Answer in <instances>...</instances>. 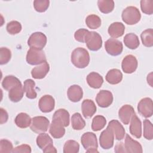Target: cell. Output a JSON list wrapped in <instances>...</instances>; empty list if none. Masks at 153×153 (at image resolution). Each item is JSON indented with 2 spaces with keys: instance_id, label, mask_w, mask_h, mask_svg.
Listing matches in <instances>:
<instances>
[{
  "instance_id": "obj_9",
  "label": "cell",
  "mask_w": 153,
  "mask_h": 153,
  "mask_svg": "<svg viewBox=\"0 0 153 153\" xmlns=\"http://www.w3.org/2000/svg\"><path fill=\"white\" fill-rule=\"evenodd\" d=\"M106 52L113 56L120 55L123 50V45L121 41L114 38L108 39L105 43Z\"/></svg>"
},
{
  "instance_id": "obj_37",
  "label": "cell",
  "mask_w": 153,
  "mask_h": 153,
  "mask_svg": "<svg viewBox=\"0 0 153 153\" xmlns=\"http://www.w3.org/2000/svg\"><path fill=\"white\" fill-rule=\"evenodd\" d=\"M79 149V143L74 140H69L66 141L63 146L64 153H78Z\"/></svg>"
},
{
  "instance_id": "obj_15",
  "label": "cell",
  "mask_w": 153,
  "mask_h": 153,
  "mask_svg": "<svg viewBox=\"0 0 153 153\" xmlns=\"http://www.w3.org/2000/svg\"><path fill=\"white\" fill-rule=\"evenodd\" d=\"M134 114V108L130 105H123L118 111L119 118L125 125H127L130 123L132 116Z\"/></svg>"
},
{
  "instance_id": "obj_44",
  "label": "cell",
  "mask_w": 153,
  "mask_h": 153,
  "mask_svg": "<svg viewBox=\"0 0 153 153\" xmlns=\"http://www.w3.org/2000/svg\"><path fill=\"white\" fill-rule=\"evenodd\" d=\"M13 146L12 143L7 139L0 140V152H12Z\"/></svg>"
},
{
  "instance_id": "obj_18",
  "label": "cell",
  "mask_w": 153,
  "mask_h": 153,
  "mask_svg": "<svg viewBox=\"0 0 153 153\" xmlns=\"http://www.w3.org/2000/svg\"><path fill=\"white\" fill-rule=\"evenodd\" d=\"M50 71V65L47 61L33 68L31 71L32 76L35 79L44 78Z\"/></svg>"
},
{
  "instance_id": "obj_19",
  "label": "cell",
  "mask_w": 153,
  "mask_h": 153,
  "mask_svg": "<svg viewBox=\"0 0 153 153\" xmlns=\"http://www.w3.org/2000/svg\"><path fill=\"white\" fill-rule=\"evenodd\" d=\"M130 132L136 138H140L142 136V123L138 117L134 114L130 120Z\"/></svg>"
},
{
  "instance_id": "obj_47",
  "label": "cell",
  "mask_w": 153,
  "mask_h": 153,
  "mask_svg": "<svg viewBox=\"0 0 153 153\" xmlns=\"http://www.w3.org/2000/svg\"><path fill=\"white\" fill-rule=\"evenodd\" d=\"M114 151L116 152H125L124 146V145L123 144V143L117 144L115 147Z\"/></svg>"
},
{
  "instance_id": "obj_32",
  "label": "cell",
  "mask_w": 153,
  "mask_h": 153,
  "mask_svg": "<svg viewBox=\"0 0 153 153\" xmlns=\"http://www.w3.org/2000/svg\"><path fill=\"white\" fill-rule=\"evenodd\" d=\"M71 125L73 129L75 130H81L85 126V122L81 117V115L78 112H76L72 115Z\"/></svg>"
},
{
  "instance_id": "obj_34",
  "label": "cell",
  "mask_w": 153,
  "mask_h": 153,
  "mask_svg": "<svg viewBox=\"0 0 153 153\" xmlns=\"http://www.w3.org/2000/svg\"><path fill=\"white\" fill-rule=\"evenodd\" d=\"M141 40L144 46L151 47L153 46V30L152 29H147L143 31L140 35Z\"/></svg>"
},
{
  "instance_id": "obj_11",
  "label": "cell",
  "mask_w": 153,
  "mask_h": 153,
  "mask_svg": "<svg viewBox=\"0 0 153 153\" xmlns=\"http://www.w3.org/2000/svg\"><path fill=\"white\" fill-rule=\"evenodd\" d=\"M137 65L138 62L137 59L131 54L126 56L121 62L122 70L126 74H132L135 72L137 69Z\"/></svg>"
},
{
  "instance_id": "obj_16",
  "label": "cell",
  "mask_w": 153,
  "mask_h": 153,
  "mask_svg": "<svg viewBox=\"0 0 153 153\" xmlns=\"http://www.w3.org/2000/svg\"><path fill=\"white\" fill-rule=\"evenodd\" d=\"M107 127L112 130L116 140H121L123 139H124L126 133L125 129L118 120H111L109 122Z\"/></svg>"
},
{
  "instance_id": "obj_35",
  "label": "cell",
  "mask_w": 153,
  "mask_h": 153,
  "mask_svg": "<svg viewBox=\"0 0 153 153\" xmlns=\"http://www.w3.org/2000/svg\"><path fill=\"white\" fill-rule=\"evenodd\" d=\"M101 19L96 14L88 15L85 19L87 26L91 29H96L101 26Z\"/></svg>"
},
{
  "instance_id": "obj_46",
  "label": "cell",
  "mask_w": 153,
  "mask_h": 153,
  "mask_svg": "<svg viewBox=\"0 0 153 153\" xmlns=\"http://www.w3.org/2000/svg\"><path fill=\"white\" fill-rule=\"evenodd\" d=\"M0 123L1 124H2L7 121L8 118V115L7 112L2 108H0Z\"/></svg>"
},
{
  "instance_id": "obj_7",
  "label": "cell",
  "mask_w": 153,
  "mask_h": 153,
  "mask_svg": "<svg viewBox=\"0 0 153 153\" xmlns=\"http://www.w3.org/2000/svg\"><path fill=\"white\" fill-rule=\"evenodd\" d=\"M85 43L90 50L94 51H97L102 46V37L97 32L89 31L87 35Z\"/></svg>"
},
{
  "instance_id": "obj_30",
  "label": "cell",
  "mask_w": 153,
  "mask_h": 153,
  "mask_svg": "<svg viewBox=\"0 0 153 153\" xmlns=\"http://www.w3.org/2000/svg\"><path fill=\"white\" fill-rule=\"evenodd\" d=\"M21 84L22 83L19 79L13 75L6 76L2 81V86L7 91H10L14 87Z\"/></svg>"
},
{
  "instance_id": "obj_40",
  "label": "cell",
  "mask_w": 153,
  "mask_h": 153,
  "mask_svg": "<svg viewBox=\"0 0 153 153\" xmlns=\"http://www.w3.org/2000/svg\"><path fill=\"white\" fill-rule=\"evenodd\" d=\"M50 1L48 0H35L33 1V7L39 13L45 12L48 8Z\"/></svg>"
},
{
  "instance_id": "obj_17",
  "label": "cell",
  "mask_w": 153,
  "mask_h": 153,
  "mask_svg": "<svg viewBox=\"0 0 153 153\" xmlns=\"http://www.w3.org/2000/svg\"><path fill=\"white\" fill-rule=\"evenodd\" d=\"M63 125L57 120L53 119L50 125L49 132L53 137L60 139L62 137L65 133V129Z\"/></svg>"
},
{
  "instance_id": "obj_24",
  "label": "cell",
  "mask_w": 153,
  "mask_h": 153,
  "mask_svg": "<svg viewBox=\"0 0 153 153\" xmlns=\"http://www.w3.org/2000/svg\"><path fill=\"white\" fill-rule=\"evenodd\" d=\"M105 78L106 81L110 84H117L122 81L123 74L118 69H112L108 72Z\"/></svg>"
},
{
  "instance_id": "obj_38",
  "label": "cell",
  "mask_w": 153,
  "mask_h": 153,
  "mask_svg": "<svg viewBox=\"0 0 153 153\" xmlns=\"http://www.w3.org/2000/svg\"><path fill=\"white\" fill-rule=\"evenodd\" d=\"M6 29L10 34L16 35L21 32L22 27L20 22L16 20H13L7 23Z\"/></svg>"
},
{
  "instance_id": "obj_1",
  "label": "cell",
  "mask_w": 153,
  "mask_h": 153,
  "mask_svg": "<svg viewBox=\"0 0 153 153\" xmlns=\"http://www.w3.org/2000/svg\"><path fill=\"white\" fill-rule=\"evenodd\" d=\"M71 62L79 69L87 67L90 62V55L87 50L82 47H78L71 54Z\"/></svg>"
},
{
  "instance_id": "obj_10",
  "label": "cell",
  "mask_w": 153,
  "mask_h": 153,
  "mask_svg": "<svg viewBox=\"0 0 153 153\" xmlns=\"http://www.w3.org/2000/svg\"><path fill=\"white\" fill-rule=\"evenodd\" d=\"M114 135L112 130L107 127L100 134L99 137V143L102 148L108 149L114 146Z\"/></svg>"
},
{
  "instance_id": "obj_8",
  "label": "cell",
  "mask_w": 153,
  "mask_h": 153,
  "mask_svg": "<svg viewBox=\"0 0 153 153\" xmlns=\"http://www.w3.org/2000/svg\"><path fill=\"white\" fill-rule=\"evenodd\" d=\"M137 111L143 117H151L153 114V103L152 99L149 97L142 99L138 103Z\"/></svg>"
},
{
  "instance_id": "obj_26",
  "label": "cell",
  "mask_w": 153,
  "mask_h": 153,
  "mask_svg": "<svg viewBox=\"0 0 153 153\" xmlns=\"http://www.w3.org/2000/svg\"><path fill=\"white\" fill-rule=\"evenodd\" d=\"M53 119L57 120L64 127H68L69 124V113L65 109H59L54 113Z\"/></svg>"
},
{
  "instance_id": "obj_3",
  "label": "cell",
  "mask_w": 153,
  "mask_h": 153,
  "mask_svg": "<svg viewBox=\"0 0 153 153\" xmlns=\"http://www.w3.org/2000/svg\"><path fill=\"white\" fill-rule=\"evenodd\" d=\"M121 17L123 22L126 24L133 25L140 21L141 14L139 10L136 7L129 6L123 11Z\"/></svg>"
},
{
  "instance_id": "obj_29",
  "label": "cell",
  "mask_w": 153,
  "mask_h": 153,
  "mask_svg": "<svg viewBox=\"0 0 153 153\" xmlns=\"http://www.w3.org/2000/svg\"><path fill=\"white\" fill-rule=\"evenodd\" d=\"M24 90L22 85H19L8 91V97L13 102H18L23 98Z\"/></svg>"
},
{
  "instance_id": "obj_6",
  "label": "cell",
  "mask_w": 153,
  "mask_h": 153,
  "mask_svg": "<svg viewBox=\"0 0 153 153\" xmlns=\"http://www.w3.org/2000/svg\"><path fill=\"white\" fill-rule=\"evenodd\" d=\"M47 41V36L41 32H36L29 36L27 44L30 48L42 50L46 45Z\"/></svg>"
},
{
  "instance_id": "obj_45",
  "label": "cell",
  "mask_w": 153,
  "mask_h": 153,
  "mask_svg": "<svg viewBox=\"0 0 153 153\" xmlns=\"http://www.w3.org/2000/svg\"><path fill=\"white\" fill-rule=\"evenodd\" d=\"M13 153H30L31 152V148L29 145L27 144H22L19 145L14 148H13L12 151Z\"/></svg>"
},
{
  "instance_id": "obj_13",
  "label": "cell",
  "mask_w": 153,
  "mask_h": 153,
  "mask_svg": "<svg viewBox=\"0 0 153 153\" xmlns=\"http://www.w3.org/2000/svg\"><path fill=\"white\" fill-rule=\"evenodd\" d=\"M38 106L41 112L48 113L51 112L55 106V100L50 95H44L39 100Z\"/></svg>"
},
{
  "instance_id": "obj_28",
  "label": "cell",
  "mask_w": 153,
  "mask_h": 153,
  "mask_svg": "<svg viewBox=\"0 0 153 153\" xmlns=\"http://www.w3.org/2000/svg\"><path fill=\"white\" fill-rule=\"evenodd\" d=\"M123 41L125 45L131 50L137 48L140 44L138 36L133 33L126 34L124 38Z\"/></svg>"
},
{
  "instance_id": "obj_42",
  "label": "cell",
  "mask_w": 153,
  "mask_h": 153,
  "mask_svg": "<svg viewBox=\"0 0 153 153\" xmlns=\"http://www.w3.org/2000/svg\"><path fill=\"white\" fill-rule=\"evenodd\" d=\"M140 8L142 11L148 15L153 13V1L152 0H142L140 1Z\"/></svg>"
},
{
  "instance_id": "obj_22",
  "label": "cell",
  "mask_w": 153,
  "mask_h": 153,
  "mask_svg": "<svg viewBox=\"0 0 153 153\" xmlns=\"http://www.w3.org/2000/svg\"><path fill=\"white\" fill-rule=\"evenodd\" d=\"M125 31V26L121 22H114L108 27L109 35L114 38H119L123 35Z\"/></svg>"
},
{
  "instance_id": "obj_39",
  "label": "cell",
  "mask_w": 153,
  "mask_h": 153,
  "mask_svg": "<svg viewBox=\"0 0 153 153\" xmlns=\"http://www.w3.org/2000/svg\"><path fill=\"white\" fill-rule=\"evenodd\" d=\"M143 137L147 140H152L153 138L152 124L149 120H143Z\"/></svg>"
},
{
  "instance_id": "obj_33",
  "label": "cell",
  "mask_w": 153,
  "mask_h": 153,
  "mask_svg": "<svg viewBox=\"0 0 153 153\" xmlns=\"http://www.w3.org/2000/svg\"><path fill=\"white\" fill-rule=\"evenodd\" d=\"M97 5L100 12L108 14L112 12L114 8V2L112 0H99Z\"/></svg>"
},
{
  "instance_id": "obj_21",
  "label": "cell",
  "mask_w": 153,
  "mask_h": 153,
  "mask_svg": "<svg viewBox=\"0 0 153 153\" xmlns=\"http://www.w3.org/2000/svg\"><path fill=\"white\" fill-rule=\"evenodd\" d=\"M83 116L85 118H91L96 112V106L94 102L90 99H85L81 105Z\"/></svg>"
},
{
  "instance_id": "obj_43",
  "label": "cell",
  "mask_w": 153,
  "mask_h": 153,
  "mask_svg": "<svg viewBox=\"0 0 153 153\" xmlns=\"http://www.w3.org/2000/svg\"><path fill=\"white\" fill-rule=\"evenodd\" d=\"M88 32H89V30L86 29H84V28L79 29L75 32L74 38L76 41L79 42L85 43V39Z\"/></svg>"
},
{
  "instance_id": "obj_41",
  "label": "cell",
  "mask_w": 153,
  "mask_h": 153,
  "mask_svg": "<svg viewBox=\"0 0 153 153\" xmlns=\"http://www.w3.org/2000/svg\"><path fill=\"white\" fill-rule=\"evenodd\" d=\"M11 53L7 47H1L0 49V64L1 65L7 64L11 59Z\"/></svg>"
},
{
  "instance_id": "obj_20",
  "label": "cell",
  "mask_w": 153,
  "mask_h": 153,
  "mask_svg": "<svg viewBox=\"0 0 153 153\" xmlns=\"http://www.w3.org/2000/svg\"><path fill=\"white\" fill-rule=\"evenodd\" d=\"M67 95L71 102H78L82 98L83 91L79 85H72L68 88Z\"/></svg>"
},
{
  "instance_id": "obj_23",
  "label": "cell",
  "mask_w": 153,
  "mask_h": 153,
  "mask_svg": "<svg viewBox=\"0 0 153 153\" xmlns=\"http://www.w3.org/2000/svg\"><path fill=\"white\" fill-rule=\"evenodd\" d=\"M87 82L90 87L97 89L101 87L103 82V79L99 74L92 72L87 75Z\"/></svg>"
},
{
  "instance_id": "obj_12",
  "label": "cell",
  "mask_w": 153,
  "mask_h": 153,
  "mask_svg": "<svg viewBox=\"0 0 153 153\" xmlns=\"http://www.w3.org/2000/svg\"><path fill=\"white\" fill-rule=\"evenodd\" d=\"M96 101L100 107L107 108L113 102V95L110 91L102 90L97 94Z\"/></svg>"
},
{
  "instance_id": "obj_27",
  "label": "cell",
  "mask_w": 153,
  "mask_h": 153,
  "mask_svg": "<svg viewBox=\"0 0 153 153\" xmlns=\"http://www.w3.org/2000/svg\"><path fill=\"white\" fill-rule=\"evenodd\" d=\"M36 142L37 146L42 150H44L50 145H53L52 139L48 134L44 133H39L36 137Z\"/></svg>"
},
{
  "instance_id": "obj_25",
  "label": "cell",
  "mask_w": 153,
  "mask_h": 153,
  "mask_svg": "<svg viewBox=\"0 0 153 153\" xmlns=\"http://www.w3.org/2000/svg\"><path fill=\"white\" fill-rule=\"evenodd\" d=\"M14 122L18 127L26 128L30 126L32 119L27 114L21 112L17 114L14 120Z\"/></svg>"
},
{
  "instance_id": "obj_48",
  "label": "cell",
  "mask_w": 153,
  "mask_h": 153,
  "mask_svg": "<svg viewBox=\"0 0 153 153\" xmlns=\"http://www.w3.org/2000/svg\"><path fill=\"white\" fill-rule=\"evenodd\" d=\"M42 151L45 153H47V152H57V150H56V148L53 146V145H50V146L47 147V148L44 149Z\"/></svg>"
},
{
  "instance_id": "obj_31",
  "label": "cell",
  "mask_w": 153,
  "mask_h": 153,
  "mask_svg": "<svg viewBox=\"0 0 153 153\" xmlns=\"http://www.w3.org/2000/svg\"><path fill=\"white\" fill-rule=\"evenodd\" d=\"M35 83L31 79H27L24 81L23 90L26 93V96L30 99H35L37 96V93L35 90Z\"/></svg>"
},
{
  "instance_id": "obj_4",
  "label": "cell",
  "mask_w": 153,
  "mask_h": 153,
  "mask_svg": "<svg viewBox=\"0 0 153 153\" xmlns=\"http://www.w3.org/2000/svg\"><path fill=\"white\" fill-rule=\"evenodd\" d=\"M26 62L31 65H39L47 61L46 56L42 50L30 48L27 52Z\"/></svg>"
},
{
  "instance_id": "obj_2",
  "label": "cell",
  "mask_w": 153,
  "mask_h": 153,
  "mask_svg": "<svg viewBox=\"0 0 153 153\" xmlns=\"http://www.w3.org/2000/svg\"><path fill=\"white\" fill-rule=\"evenodd\" d=\"M81 142L87 152H98L97 137L94 133L86 132L81 137Z\"/></svg>"
},
{
  "instance_id": "obj_5",
  "label": "cell",
  "mask_w": 153,
  "mask_h": 153,
  "mask_svg": "<svg viewBox=\"0 0 153 153\" xmlns=\"http://www.w3.org/2000/svg\"><path fill=\"white\" fill-rule=\"evenodd\" d=\"M50 121L44 116H36L32 119L30 128L32 131L36 133H44L47 131Z\"/></svg>"
},
{
  "instance_id": "obj_36",
  "label": "cell",
  "mask_w": 153,
  "mask_h": 153,
  "mask_svg": "<svg viewBox=\"0 0 153 153\" xmlns=\"http://www.w3.org/2000/svg\"><path fill=\"white\" fill-rule=\"evenodd\" d=\"M106 124L105 117L102 115L95 116L92 121L91 129L94 131H98L103 128Z\"/></svg>"
},
{
  "instance_id": "obj_14",
  "label": "cell",
  "mask_w": 153,
  "mask_h": 153,
  "mask_svg": "<svg viewBox=\"0 0 153 153\" xmlns=\"http://www.w3.org/2000/svg\"><path fill=\"white\" fill-rule=\"evenodd\" d=\"M125 152L142 153L143 152L142 145L137 141L133 139L128 134H126L125 143L124 145Z\"/></svg>"
}]
</instances>
